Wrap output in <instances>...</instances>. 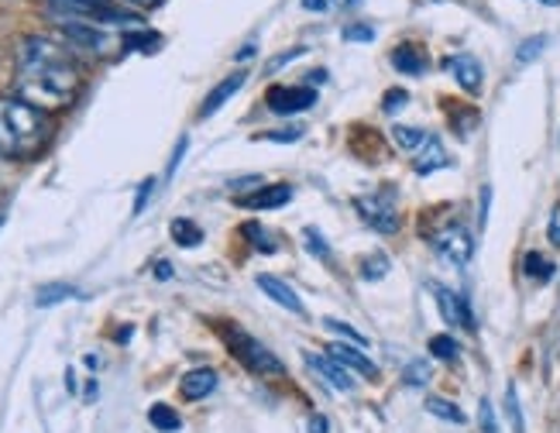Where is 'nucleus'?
<instances>
[{
  "mask_svg": "<svg viewBox=\"0 0 560 433\" xmlns=\"http://www.w3.org/2000/svg\"><path fill=\"white\" fill-rule=\"evenodd\" d=\"M14 90L21 101L52 114L69 107L83 90V72L72 59L69 48L45 35H28L18 45V69H14Z\"/></svg>",
  "mask_w": 560,
  "mask_h": 433,
  "instance_id": "nucleus-1",
  "label": "nucleus"
},
{
  "mask_svg": "<svg viewBox=\"0 0 560 433\" xmlns=\"http://www.w3.org/2000/svg\"><path fill=\"white\" fill-rule=\"evenodd\" d=\"M52 141V117L21 96H0V159L32 162Z\"/></svg>",
  "mask_w": 560,
  "mask_h": 433,
  "instance_id": "nucleus-2",
  "label": "nucleus"
},
{
  "mask_svg": "<svg viewBox=\"0 0 560 433\" xmlns=\"http://www.w3.org/2000/svg\"><path fill=\"white\" fill-rule=\"evenodd\" d=\"M62 24L83 21V24H131L138 14H131L120 0H45Z\"/></svg>",
  "mask_w": 560,
  "mask_h": 433,
  "instance_id": "nucleus-3",
  "label": "nucleus"
},
{
  "mask_svg": "<svg viewBox=\"0 0 560 433\" xmlns=\"http://www.w3.org/2000/svg\"><path fill=\"white\" fill-rule=\"evenodd\" d=\"M221 337H224V344L228 351L245 365L252 375H261V378H279L285 372V365L276 358V351L265 348L258 337L245 333V330H237V327H221Z\"/></svg>",
  "mask_w": 560,
  "mask_h": 433,
  "instance_id": "nucleus-4",
  "label": "nucleus"
},
{
  "mask_svg": "<svg viewBox=\"0 0 560 433\" xmlns=\"http://www.w3.org/2000/svg\"><path fill=\"white\" fill-rule=\"evenodd\" d=\"M433 251L441 255L444 261H451V265H457V269H465V265L471 261V255H475V237H471V231L465 227V224H447V227H441L433 234Z\"/></svg>",
  "mask_w": 560,
  "mask_h": 433,
  "instance_id": "nucleus-5",
  "label": "nucleus"
},
{
  "mask_svg": "<svg viewBox=\"0 0 560 433\" xmlns=\"http://www.w3.org/2000/svg\"><path fill=\"white\" fill-rule=\"evenodd\" d=\"M364 224H372L378 234H396L399 231V213L393 203V192H375V197H358L354 200Z\"/></svg>",
  "mask_w": 560,
  "mask_h": 433,
  "instance_id": "nucleus-6",
  "label": "nucleus"
},
{
  "mask_svg": "<svg viewBox=\"0 0 560 433\" xmlns=\"http://www.w3.org/2000/svg\"><path fill=\"white\" fill-rule=\"evenodd\" d=\"M265 104L272 114H303L316 104L313 86H272L265 93Z\"/></svg>",
  "mask_w": 560,
  "mask_h": 433,
  "instance_id": "nucleus-7",
  "label": "nucleus"
},
{
  "mask_svg": "<svg viewBox=\"0 0 560 433\" xmlns=\"http://www.w3.org/2000/svg\"><path fill=\"white\" fill-rule=\"evenodd\" d=\"M303 361H306V368L320 378L324 385H330L334 393H351L354 389V382H351V372L348 368H340L337 361L330 354H316V351H303Z\"/></svg>",
  "mask_w": 560,
  "mask_h": 433,
  "instance_id": "nucleus-8",
  "label": "nucleus"
},
{
  "mask_svg": "<svg viewBox=\"0 0 560 433\" xmlns=\"http://www.w3.org/2000/svg\"><path fill=\"white\" fill-rule=\"evenodd\" d=\"M62 35L72 42V48H86L93 56H107L110 52V35L101 32V24H83V21H66Z\"/></svg>",
  "mask_w": 560,
  "mask_h": 433,
  "instance_id": "nucleus-9",
  "label": "nucleus"
},
{
  "mask_svg": "<svg viewBox=\"0 0 560 433\" xmlns=\"http://www.w3.org/2000/svg\"><path fill=\"white\" fill-rule=\"evenodd\" d=\"M430 289H433V296H436V306H441V313H444V324L475 330V317H471V306H468L465 296H457V293H451L447 285H436V282Z\"/></svg>",
  "mask_w": 560,
  "mask_h": 433,
  "instance_id": "nucleus-10",
  "label": "nucleus"
},
{
  "mask_svg": "<svg viewBox=\"0 0 560 433\" xmlns=\"http://www.w3.org/2000/svg\"><path fill=\"white\" fill-rule=\"evenodd\" d=\"M255 285H258L269 300H276L279 306H285V309L296 313V317H306V306H303L300 293H296V289H292L289 282H282L279 276H258Z\"/></svg>",
  "mask_w": 560,
  "mask_h": 433,
  "instance_id": "nucleus-11",
  "label": "nucleus"
},
{
  "mask_svg": "<svg viewBox=\"0 0 560 433\" xmlns=\"http://www.w3.org/2000/svg\"><path fill=\"white\" fill-rule=\"evenodd\" d=\"M447 69H451V77L457 80L460 90H468V93H478L481 83H485V69L475 56L468 52H460V56H451L447 59Z\"/></svg>",
  "mask_w": 560,
  "mask_h": 433,
  "instance_id": "nucleus-12",
  "label": "nucleus"
},
{
  "mask_svg": "<svg viewBox=\"0 0 560 433\" xmlns=\"http://www.w3.org/2000/svg\"><path fill=\"white\" fill-rule=\"evenodd\" d=\"M292 200V186L285 183H276V186H261L258 192H252V197H241L237 203L245 210H279Z\"/></svg>",
  "mask_w": 560,
  "mask_h": 433,
  "instance_id": "nucleus-13",
  "label": "nucleus"
},
{
  "mask_svg": "<svg viewBox=\"0 0 560 433\" xmlns=\"http://www.w3.org/2000/svg\"><path fill=\"white\" fill-rule=\"evenodd\" d=\"M327 354L337 361L340 368H348V372H358V375H364V378H378V368L372 365L369 358H364L361 351H354V348H348V341H337V344H327Z\"/></svg>",
  "mask_w": 560,
  "mask_h": 433,
  "instance_id": "nucleus-14",
  "label": "nucleus"
},
{
  "mask_svg": "<svg viewBox=\"0 0 560 433\" xmlns=\"http://www.w3.org/2000/svg\"><path fill=\"white\" fill-rule=\"evenodd\" d=\"M217 389V372L213 368H192L179 378V393L183 399L197 402V399H207L210 393Z\"/></svg>",
  "mask_w": 560,
  "mask_h": 433,
  "instance_id": "nucleus-15",
  "label": "nucleus"
},
{
  "mask_svg": "<svg viewBox=\"0 0 560 433\" xmlns=\"http://www.w3.org/2000/svg\"><path fill=\"white\" fill-rule=\"evenodd\" d=\"M245 72H231V77L228 80H221V83H217L210 93H207V101H203V107H200V117H213L217 110H221L228 101H231V96L241 90V86H245Z\"/></svg>",
  "mask_w": 560,
  "mask_h": 433,
  "instance_id": "nucleus-16",
  "label": "nucleus"
},
{
  "mask_svg": "<svg viewBox=\"0 0 560 433\" xmlns=\"http://www.w3.org/2000/svg\"><path fill=\"white\" fill-rule=\"evenodd\" d=\"M444 165H451V159H447V152H444V144H441V138H427L423 141V149H420V155H417V162H412V168H417L420 176H430V173H436V168H444Z\"/></svg>",
  "mask_w": 560,
  "mask_h": 433,
  "instance_id": "nucleus-17",
  "label": "nucleus"
},
{
  "mask_svg": "<svg viewBox=\"0 0 560 433\" xmlns=\"http://www.w3.org/2000/svg\"><path fill=\"white\" fill-rule=\"evenodd\" d=\"M427 56L420 52L417 45H399L396 52H393V69L402 72V77H423L427 72Z\"/></svg>",
  "mask_w": 560,
  "mask_h": 433,
  "instance_id": "nucleus-18",
  "label": "nucleus"
},
{
  "mask_svg": "<svg viewBox=\"0 0 560 433\" xmlns=\"http://www.w3.org/2000/svg\"><path fill=\"white\" fill-rule=\"evenodd\" d=\"M149 423H152L159 433H176V430L183 426L179 413H176L173 406H165V402H155V406L149 409Z\"/></svg>",
  "mask_w": 560,
  "mask_h": 433,
  "instance_id": "nucleus-19",
  "label": "nucleus"
},
{
  "mask_svg": "<svg viewBox=\"0 0 560 433\" xmlns=\"http://www.w3.org/2000/svg\"><path fill=\"white\" fill-rule=\"evenodd\" d=\"M427 413L430 417H436V420H444V423H465V413H460V409L451 402V399H441V396H430L427 399Z\"/></svg>",
  "mask_w": 560,
  "mask_h": 433,
  "instance_id": "nucleus-20",
  "label": "nucleus"
},
{
  "mask_svg": "<svg viewBox=\"0 0 560 433\" xmlns=\"http://www.w3.org/2000/svg\"><path fill=\"white\" fill-rule=\"evenodd\" d=\"M523 272H526L529 279H537V282H550V279H553V261L544 258L540 251H526V258H523Z\"/></svg>",
  "mask_w": 560,
  "mask_h": 433,
  "instance_id": "nucleus-21",
  "label": "nucleus"
},
{
  "mask_svg": "<svg viewBox=\"0 0 560 433\" xmlns=\"http://www.w3.org/2000/svg\"><path fill=\"white\" fill-rule=\"evenodd\" d=\"M173 237H176L179 248H197L203 241V231L192 224L189 216H179V221H173Z\"/></svg>",
  "mask_w": 560,
  "mask_h": 433,
  "instance_id": "nucleus-22",
  "label": "nucleus"
},
{
  "mask_svg": "<svg viewBox=\"0 0 560 433\" xmlns=\"http://www.w3.org/2000/svg\"><path fill=\"white\" fill-rule=\"evenodd\" d=\"M430 134L427 131H420V128H409V125H396L393 128V141L399 144V149H406V152H417V149H423V141H427Z\"/></svg>",
  "mask_w": 560,
  "mask_h": 433,
  "instance_id": "nucleus-23",
  "label": "nucleus"
},
{
  "mask_svg": "<svg viewBox=\"0 0 560 433\" xmlns=\"http://www.w3.org/2000/svg\"><path fill=\"white\" fill-rule=\"evenodd\" d=\"M430 354H433L436 361H457L460 344L454 341L451 333H436V337H430Z\"/></svg>",
  "mask_w": 560,
  "mask_h": 433,
  "instance_id": "nucleus-24",
  "label": "nucleus"
},
{
  "mask_svg": "<svg viewBox=\"0 0 560 433\" xmlns=\"http://www.w3.org/2000/svg\"><path fill=\"white\" fill-rule=\"evenodd\" d=\"M402 382L409 385V389H423V385L430 382V361H423V358L409 361V365L402 368Z\"/></svg>",
  "mask_w": 560,
  "mask_h": 433,
  "instance_id": "nucleus-25",
  "label": "nucleus"
},
{
  "mask_svg": "<svg viewBox=\"0 0 560 433\" xmlns=\"http://www.w3.org/2000/svg\"><path fill=\"white\" fill-rule=\"evenodd\" d=\"M544 48H547V35H529V38H523L520 48H516V62H523V66L533 62V59L544 52Z\"/></svg>",
  "mask_w": 560,
  "mask_h": 433,
  "instance_id": "nucleus-26",
  "label": "nucleus"
},
{
  "mask_svg": "<svg viewBox=\"0 0 560 433\" xmlns=\"http://www.w3.org/2000/svg\"><path fill=\"white\" fill-rule=\"evenodd\" d=\"M385 272H388V258L378 251V255H369L361 261V279L364 282H375V279H385Z\"/></svg>",
  "mask_w": 560,
  "mask_h": 433,
  "instance_id": "nucleus-27",
  "label": "nucleus"
},
{
  "mask_svg": "<svg viewBox=\"0 0 560 433\" xmlns=\"http://www.w3.org/2000/svg\"><path fill=\"white\" fill-rule=\"evenodd\" d=\"M241 234L252 237V245H255L258 251H265V255H272V251H276L272 234H269V231H261V224H245V227H241Z\"/></svg>",
  "mask_w": 560,
  "mask_h": 433,
  "instance_id": "nucleus-28",
  "label": "nucleus"
},
{
  "mask_svg": "<svg viewBox=\"0 0 560 433\" xmlns=\"http://www.w3.org/2000/svg\"><path fill=\"white\" fill-rule=\"evenodd\" d=\"M324 327L327 330H334V333H340V337H345V341H351V344H358V348H364V344H369V337H364V333H358L351 324H345V320H337V317H327L324 320Z\"/></svg>",
  "mask_w": 560,
  "mask_h": 433,
  "instance_id": "nucleus-29",
  "label": "nucleus"
},
{
  "mask_svg": "<svg viewBox=\"0 0 560 433\" xmlns=\"http://www.w3.org/2000/svg\"><path fill=\"white\" fill-rule=\"evenodd\" d=\"M155 45H159L155 32H128L125 35V48H131V52H152Z\"/></svg>",
  "mask_w": 560,
  "mask_h": 433,
  "instance_id": "nucleus-30",
  "label": "nucleus"
},
{
  "mask_svg": "<svg viewBox=\"0 0 560 433\" xmlns=\"http://www.w3.org/2000/svg\"><path fill=\"white\" fill-rule=\"evenodd\" d=\"M505 413H509V420H513V430H516V433H526L523 409H520V396H516V385H509V389H505Z\"/></svg>",
  "mask_w": 560,
  "mask_h": 433,
  "instance_id": "nucleus-31",
  "label": "nucleus"
},
{
  "mask_svg": "<svg viewBox=\"0 0 560 433\" xmlns=\"http://www.w3.org/2000/svg\"><path fill=\"white\" fill-rule=\"evenodd\" d=\"M303 237H306V248H310V255H316V258H324V261H330V245H327V237L316 231V227H306L303 231Z\"/></svg>",
  "mask_w": 560,
  "mask_h": 433,
  "instance_id": "nucleus-32",
  "label": "nucleus"
},
{
  "mask_svg": "<svg viewBox=\"0 0 560 433\" xmlns=\"http://www.w3.org/2000/svg\"><path fill=\"white\" fill-rule=\"evenodd\" d=\"M66 296H77V289H72V285H45L38 293V306H52V303H59Z\"/></svg>",
  "mask_w": 560,
  "mask_h": 433,
  "instance_id": "nucleus-33",
  "label": "nucleus"
},
{
  "mask_svg": "<svg viewBox=\"0 0 560 433\" xmlns=\"http://www.w3.org/2000/svg\"><path fill=\"white\" fill-rule=\"evenodd\" d=\"M406 104H409V93L399 90V86H396V90H385V96H382V110H385V114H396V110L406 107Z\"/></svg>",
  "mask_w": 560,
  "mask_h": 433,
  "instance_id": "nucleus-34",
  "label": "nucleus"
},
{
  "mask_svg": "<svg viewBox=\"0 0 560 433\" xmlns=\"http://www.w3.org/2000/svg\"><path fill=\"white\" fill-rule=\"evenodd\" d=\"M478 423H481V433H499V420H495V409L489 399H481V406H478Z\"/></svg>",
  "mask_w": 560,
  "mask_h": 433,
  "instance_id": "nucleus-35",
  "label": "nucleus"
},
{
  "mask_svg": "<svg viewBox=\"0 0 560 433\" xmlns=\"http://www.w3.org/2000/svg\"><path fill=\"white\" fill-rule=\"evenodd\" d=\"M303 138V128L292 125V128H279V131H265L261 141H279V144H289V141H300Z\"/></svg>",
  "mask_w": 560,
  "mask_h": 433,
  "instance_id": "nucleus-36",
  "label": "nucleus"
},
{
  "mask_svg": "<svg viewBox=\"0 0 560 433\" xmlns=\"http://www.w3.org/2000/svg\"><path fill=\"white\" fill-rule=\"evenodd\" d=\"M372 38H375L372 24H348L345 28V42H372Z\"/></svg>",
  "mask_w": 560,
  "mask_h": 433,
  "instance_id": "nucleus-37",
  "label": "nucleus"
},
{
  "mask_svg": "<svg viewBox=\"0 0 560 433\" xmlns=\"http://www.w3.org/2000/svg\"><path fill=\"white\" fill-rule=\"evenodd\" d=\"M547 241L553 248H560V203L550 210V221H547Z\"/></svg>",
  "mask_w": 560,
  "mask_h": 433,
  "instance_id": "nucleus-38",
  "label": "nucleus"
},
{
  "mask_svg": "<svg viewBox=\"0 0 560 433\" xmlns=\"http://www.w3.org/2000/svg\"><path fill=\"white\" fill-rule=\"evenodd\" d=\"M475 125H478V114H475V110H468V114H454V128H457V134H471Z\"/></svg>",
  "mask_w": 560,
  "mask_h": 433,
  "instance_id": "nucleus-39",
  "label": "nucleus"
},
{
  "mask_svg": "<svg viewBox=\"0 0 560 433\" xmlns=\"http://www.w3.org/2000/svg\"><path fill=\"white\" fill-rule=\"evenodd\" d=\"M152 189H155V179H144V183H141V189H138V200H135V213H141V210H144V200L152 197Z\"/></svg>",
  "mask_w": 560,
  "mask_h": 433,
  "instance_id": "nucleus-40",
  "label": "nucleus"
},
{
  "mask_svg": "<svg viewBox=\"0 0 560 433\" xmlns=\"http://www.w3.org/2000/svg\"><path fill=\"white\" fill-rule=\"evenodd\" d=\"M300 56H306V48H292V52L279 56V59L272 62V72H276V69H282V66H285V62H292V59H300Z\"/></svg>",
  "mask_w": 560,
  "mask_h": 433,
  "instance_id": "nucleus-41",
  "label": "nucleus"
},
{
  "mask_svg": "<svg viewBox=\"0 0 560 433\" xmlns=\"http://www.w3.org/2000/svg\"><path fill=\"white\" fill-rule=\"evenodd\" d=\"M310 433H330V423L324 420V417H310Z\"/></svg>",
  "mask_w": 560,
  "mask_h": 433,
  "instance_id": "nucleus-42",
  "label": "nucleus"
},
{
  "mask_svg": "<svg viewBox=\"0 0 560 433\" xmlns=\"http://www.w3.org/2000/svg\"><path fill=\"white\" fill-rule=\"evenodd\" d=\"M489 197H492V189L489 186H485L481 189V216H478V221L485 224V221H489Z\"/></svg>",
  "mask_w": 560,
  "mask_h": 433,
  "instance_id": "nucleus-43",
  "label": "nucleus"
},
{
  "mask_svg": "<svg viewBox=\"0 0 560 433\" xmlns=\"http://www.w3.org/2000/svg\"><path fill=\"white\" fill-rule=\"evenodd\" d=\"M125 8H155V4H162V0H120Z\"/></svg>",
  "mask_w": 560,
  "mask_h": 433,
  "instance_id": "nucleus-44",
  "label": "nucleus"
},
{
  "mask_svg": "<svg viewBox=\"0 0 560 433\" xmlns=\"http://www.w3.org/2000/svg\"><path fill=\"white\" fill-rule=\"evenodd\" d=\"M306 11H327V0H303Z\"/></svg>",
  "mask_w": 560,
  "mask_h": 433,
  "instance_id": "nucleus-45",
  "label": "nucleus"
},
{
  "mask_svg": "<svg viewBox=\"0 0 560 433\" xmlns=\"http://www.w3.org/2000/svg\"><path fill=\"white\" fill-rule=\"evenodd\" d=\"M155 276H159V279H168V276H173V265H168V261H159Z\"/></svg>",
  "mask_w": 560,
  "mask_h": 433,
  "instance_id": "nucleus-46",
  "label": "nucleus"
},
{
  "mask_svg": "<svg viewBox=\"0 0 560 433\" xmlns=\"http://www.w3.org/2000/svg\"><path fill=\"white\" fill-rule=\"evenodd\" d=\"M310 80H313V83H327V72H324V69H313V72H310Z\"/></svg>",
  "mask_w": 560,
  "mask_h": 433,
  "instance_id": "nucleus-47",
  "label": "nucleus"
},
{
  "mask_svg": "<svg viewBox=\"0 0 560 433\" xmlns=\"http://www.w3.org/2000/svg\"><path fill=\"white\" fill-rule=\"evenodd\" d=\"M255 56V45H245V48H241V56L237 59H252Z\"/></svg>",
  "mask_w": 560,
  "mask_h": 433,
  "instance_id": "nucleus-48",
  "label": "nucleus"
},
{
  "mask_svg": "<svg viewBox=\"0 0 560 433\" xmlns=\"http://www.w3.org/2000/svg\"><path fill=\"white\" fill-rule=\"evenodd\" d=\"M334 4H340V8H348V4H358V0H334Z\"/></svg>",
  "mask_w": 560,
  "mask_h": 433,
  "instance_id": "nucleus-49",
  "label": "nucleus"
},
{
  "mask_svg": "<svg viewBox=\"0 0 560 433\" xmlns=\"http://www.w3.org/2000/svg\"><path fill=\"white\" fill-rule=\"evenodd\" d=\"M540 4H547V8H560V0H540Z\"/></svg>",
  "mask_w": 560,
  "mask_h": 433,
  "instance_id": "nucleus-50",
  "label": "nucleus"
}]
</instances>
